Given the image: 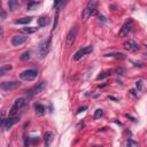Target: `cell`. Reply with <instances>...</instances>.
I'll return each mask as SVG.
<instances>
[{"mask_svg":"<svg viewBox=\"0 0 147 147\" xmlns=\"http://www.w3.org/2000/svg\"><path fill=\"white\" fill-rule=\"evenodd\" d=\"M37 31H38V28H36V26H26V28L21 29V32L25 34V35H31V34H35Z\"/></svg>","mask_w":147,"mask_h":147,"instance_id":"9a60e30c","label":"cell"},{"mask_svg":"<svg viewBox=\"0 0 147 147\" xmlns=\"http://www.w3.org/2000/svg\"><path fill=\"white\" fill-rule=\"evenodd\" d=\"M103 115V110L101 109V108H98L96 111H94V115H93V119L94 120H98V119H100V117Z\"/></svg>","mask_w":147,"mask_h":147,"instance_id":"cb8c5ba5","label":"cell"},{"mask_svg":"<svg viewBox=\"0 0 147 147\" xmlns=\"http://www.w3.org/2000/svg\"><path fill=\"white\" fill-rule=\"evenodd\" d=\"M26 39H28V37H25V36L16 35V36H14L13 39H12V45H13V46H21L22 44H24V43L26 42Z\"/></svg>","mask_w":147,"mask_h":147,"instance_id":"7c38bea8","label":"cell"},{"mask_svg":"<svg viewBox=\"0 0 147 147\" xmlns=\"http://www.w3.org/2000/svg\"><path fill=\"white\" fill-rule=\"evenodd\" d=\"M111 74H113V71H111V70H106V71H102V73H100V75H98L97 80H102V79H105V78L109 77Z\"/></svg>","mask_w":147,"mask_h":147,"instance_id":"ac0fdd59","label":"cell"},{"mask_svg":"<svg viewBox=\"0 0 147 147\" xmlns=\"http://www.w3.org/2000/svg\"><path fill=\"white\" fill-rule=\"evenodd\" d=\"M114 74L122 76V75H124V74H125V69H124L123 67H117V68L114 70Z\"/></svg>","mask_w":147,"mask_h":147,"instance_id":"d4e9b609","label":"cell"},{"mask_svg":"<svg viewBox=\"0 0 147 147\" xmlns=\"http://www.w3.org/2000/svg\"><path fill=\"white\" fill-rule=\"evenodd\" d=\"M145 46H146V48H147V45H145Z\"/></svg>","mask_w":147,"mask_h":147,"instance_id":"d6a6232c","label":"cell"},{"mask_svg":"<svg viewBox=\"0 0 147 147\" xmlns=\"http://www.w3.org/2000/svg\"><path fill=\"white\" fill-rule=\"evenodd\" d=\"M6 16H7L6 12H5L4 9H3V11H1V18H3V20H5V18H6Z\"/></svg>","mask_w":147,"mask_h":147,"instance_id":"4dcf8cb0","label":"cell"},{"mask_svg":"<svg viewBox=\"0 0 147 147\" xmlns=\"http://www.w3.org/2000/svg\"><path fill=\"white\" fill-rule=\"evenodd\" d=\"M45 87H46V82L43 80V82H40L38 85H36V86L31 87V89L26 90V91H25V96H26V97H34V96L40 93V92L45 89Z\"/></svg>","mask_w":147,"mask_h":147,"instance_id":"3957f363","label":"cell"},{"mask_svg":"<svg viewBox=\"0 0 147 147\" xmlns=\"http://www.w3.org/2000/svg\"><path fill=\"white\" fill-rule=\"evenodd\" d=\"M77 35H78V25L76 24V25H74V26L70 29L69 32H68V35H67V38H66V44H67V46H71V45L74 44V42H75Z\"/></svg>","mask_w":147,"mask_h":147,"instance_id":"52a82bcc","label":"cell"},{"mask_svg":"<svg viewBox=\"0 0 147 147\" xmlns=\"http://www.w3.org/2000/svg\"><path fill=\"white\" fill-rule=\"evenodd\" d=\"M39 5H40V4L37 3V1H30V3L28 4V6H26V9H28V11H34V9H36Z\"/></svg>","mask_w":147,"mask_h":147,"instance_id":"7402d4cb","label":"cell"},{"mask_svg":"<svg viewBox=\"0 0 147 147\" xmlns=\"http://www.w3.org/2000/svg\"><path fill=\"white\" fill-rule=\"evenodd\" d=\"M35 109H36V114H38V115H43L45 113V107L42 103H36Z\"/></svg>","mask_w":147,"mask_h":147,"instance_id":"44dd1931","label":"cell"},{"mask_svg":"<svg viewBox=\"0 0 147 147\" xmlns=\"http://www.w3.org/2000/svg\"><path fill=\"white\" fill-rule=\"evenodd\" d=\"M139 144L137 142V141H134V140H132V139H129L127 142H125V146H129V147H131V146H138Z\"/></svg>","mask_w":147,"mask_h":147,"instance_id":"484cf974","label":"cell"},{"mask_svg":"<svg viewBox=\"0 0 147 147\" xmlns=\"http://www.w3.org/2000/svg\"><path fill=\"white\" fill-rule=\"evenodd\" d=\"M8 7H9V11L12 12H15L18 7V1L17 0H9L8 1Z\"/></svg>","mask_w":147,"mask_h":147,"instance_id":"d6986e66","label":"cell"},{"mask_svg":"<svg viewBox=\"0 0 147 147\" xmlns=\"http://www.w3.org/2000/svg\"><path fill=\"white\" fill-rule=\"evenodd\" d=\"M86 108H87V107H83V108H79V109H78V114H79V113H82V111H84V110H85Z\"/></svg>","mask_w":147,"mask_h":147,"instance_id":"1f68e13d","label":"cell"},{"mask_svg":"<svg viewBox=\"0 0 147 147\" xmlns=\"http://www.w3.org/2000/svg\"><path fill=\"white\" fill-rule=\"evenodd\" d=\"M51 40H52V38L49 37L48 39H44L40 44H39V46H38V51H39V56L43 59V57H45V55L48 53V51H49V46H51Z\"/></svg>","mask_w":147,"mask_h":147,"instance_id":"5b68a950","label":"cell"},{"mask_svg":"<svg viewBox=\"0 0 147 147\" xmlns=\"http://www.w3.org/2000/svg\"><path fill=\"white\" fill-rule=\"evenodd\" d=\"M20 121V117L14 115V116H9L8 119H5L4 115H3V119H1V128L4 131L6 130H9L14 124H16L17 122Z\"/></svg>","mask_w":147,"mask_h":147,"instance_id":"7a4b0ae2","label":"cell"},{"mask_svg":"<svg viewBox=\"0 0 147 147\" xmlns=\"http://www.w3.org/2000/svg\"><path fill=\"white\" fill-rule=\"evenodd\" d=\"M30 144H31V138L25 137V138H24V146H29Z\"/></svg>","mask_w":147,"mask_h":147,"instance_id":"83f0119b","label":"cell"},{"mask_svg":"<svg viewBox=\"0 0 147 147\" xmlns=\"http://www.w3.org/2000/svg\"><path fill=\"white\" fill-rule=\"evenodd\" d=\"M38 76V71L35 70V69H28L25 71H23L21 75H20V78L22 80H25V82H31L34 80L36 77Z\"/></svg>","mask_w":147,"mask_h":147,"instance_id":"8992f818","label":"cell"},{"mask_svg":"<svg viewBox=\"0 0 147 147\" xmlns=\"http://www.w3.org/2000/svg\"><path fill=\"white\" fill-rule=\"evenodd\" d=\"M92 51H93V46H92V45L86 46V47H84V48L78 49V51L75 53V55H74V61H78V60H80V59H82L84 55L91 53Z\"/></svg>","mask_w":147,"mask_h":147,"instance_id":"ba28073f","label":"cell"},{"mask_svg":"<svg viewBox=\"0 0 147 147\" xmlns=\"http://www.w3.org/2000/svg\"><path fill=\"white\" fill-rule=\"evenodd\" d=\"M30 59H31V52L30 51H26V52L22 53L21 56H20L21 61H28V60H30Z\"/></svg>","mask_w":147,"mask_h":147,"instance_id":"ffe728a7","label":"cell"},{"mask_svg":"<svg viewBox=\"0 0 147 147\" xmlns=\"http://www.w3.org/2000/svg\"><path fill=\"white\" fill-rule=\"evenodd\" d=\"M133 28H134V22L133 20H129L128 22H125L123 24V26L121 28V30L119 32V37H125L128 36L132 30H133Z\"/></svg>","mask_w":147,"mask_h":147,"instance_id":"277c9868","label":"cell"},{"mask_svg":"<svg viewBox=\"0 0 147 147\" xmlns=\"http://www.w3.org/2000/svg\"><path fill=\"white\" fill-rule=\"evenodd\" d=\"M123 46H124L125 49H128L129 52H132V53H134V52H137V51L139 49V45H138L133 39L125 40V42L123 43Z\"/></svg>","mask_w":147,"mask_h":147,"instance_id":"30bf717a","label":"cell"},{"mask_svg":"<svg viewBox=\"0 0 147 147\" xmlns=\"http://www.w3.org/2000/svg\"><path fill=\"white\" fill-rule=\"evenodd\" d=\"M98 4H99V0H90V1L87 3L86 7L83 9V13H82L83 21H87L92 15H94L97 13Z\"/></svg>","mask_w":147,"mask_h":147,"instance_id":"6da1fadb","label":"cell"},{"mask_svg":"<svg viewBox=\"0 0 147 147\" xmlns=\"http://www.w3.org/2000/svg\"><path fill=\"white\" fill-rule=\"evenodd\" d=\"M53 138H54V133L51 132V131H46L45 134H44V139H45V146L48 147L52 141H53Z\"/></svg>","mask_w":147,"mask_h":147,"instance_id":"5bb4252c","label":"cell"},{"mask_svg":"<svg viewBox=\"0 0 147 147\" xmlns=\"http://www.w3.org/2000/svg\"><path fill=\"white\" fill-rule=\"evenodd\" d=\"M24 102H25L24 98H18V99H16L15 102H14V105L12 106V109H11V111H9V116L16 115V113L24 106Z\"/></svg>","mask_w":147,"mask_h":147,"instance_id":"9c48e42d","label":"cell"},{"mask_svg":"<svg viewBox=\"0 0 147 147\" xmlns=\"http://www.w3.org/2000/svg\"><path fill=\"white\" fill-rule=\"evenodd\" d=\"M105 56H110L114 59H117V60H124L125 59V54L121 53V52H111V53H106Z\"/></svg>","mask_w":147,"mask_h":147,"instance_id":"4fadbf2b","label":"cell"},{"mask_svg":"<svg viewBox=\"0 0 147 147\" xmlns=\"http://www.w3.org/2000/svg\"><path fill=\"white\" fill-rule=\"evenodd\" d=\"M60 3H61V0H54V7L57 8L59 6H60Z\"/></svg>","mask_w":147,"mask_h":147,"instance_id":"f546056e","label":"cell"},{"mask_svg":"<svg viewBox=\"0 0 147 147\" xmlns=\"http://www.w3.org/2000/svg\"><path fill=\"white\" fill-rule=\"evenodd\" d=\"M39 142V137H34V138H31V144L32 145H36V144H38Z\"/></svg>","mask_w":147,"mask_h":147,"instance_id":"f1b7e54d","label":"cell"},{"mask_svg":"<svg viewBox=\"0 0 147 147\" xmlns=\"http://www.w3.org/2000/svg\"><path fill=\"white\" fill-rule=\"evenodd\" d=\"M136 86H137V89H138L139 91H141V90H142V80H141V79L137 80V82H136Z\"/></svg>","mask_w":147,"mask_h":147,"instance_id":"4316f807","label":"cell"},{"mask_svg":"<svg viewBox=\"0 0 147 147\" xmlns=\"http://www.w3.org/2000/svg\"><path fill=\"white\" fill-rule=\"evenodd\" d=\"M49 23V17L47 15H44V16H40L38 18V25L39 26H45Z\"/></svg>","mask_w":147,"mask_h":147,"instance_id":"2e32d148","label":"cell"},{"mask_svg":"<svg viewBox=\"0 0 147 147\" xmlns=\"http://www.w3.org/2000/svg\"><path fill=\"white\" fill-rule=\"evenodd\" d=\"M11 70H12V66H9V65H7V66H3V67H1V69H0V75L4 76V75H6V73H7V71H11Z\"/></svg>","mask_w":147,"mask_h":147,"instance_id":"603a6c76","label":"cell"},{"mask_svg":"<svg viewBox=\"0 0 147 147\" xmlns=\"http://www.w3.org/2000/svg\"><path fill=\"white\" fill-rule=\"evenodd\" d=\"M32 18H34V17H30V16H29V17H22V18L16 20L14 23H15V24H29V23L32 21Z\"/></svg>","mask_w":147,"mask_h":147,"instance_id":"e0dca14e","label":"cell"},{"mask_svg":"<svg viewBox=\"0 0 147 147\" xmlns=\"http://www.w3.org/2000/svg\"><path fill=\"white\" fill-rule=\"evenodd\" d=\"M20 86V82H4L1 84V89L4 91H12Z\"/></svg>","mask_w":147,"mask_h":147,"instance_id":"8fae6325","label":"cell"}]
</instances>
